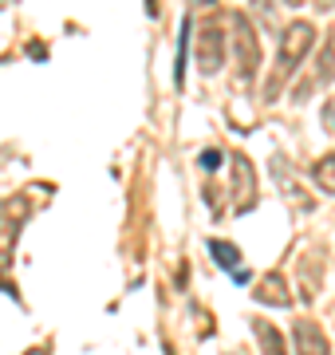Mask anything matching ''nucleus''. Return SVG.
Returning <instances> with one entry per match:
<instances>
[{
    "mask_svg": "<svg viewBox=\"0 0 335 355\" xmlns=\"http://www.w3.org/2000/svg\"><path fill=\"white\" fill-rule=\"evenodd\" d=\"M323 123H327V127H332V130H335V99H332V103H327V107H323Z\"/></svg>",
    "mask_w": 335,
    "mask_h": 355,
    "instance_id": "f8f14e48",
    "label": "nucleus"
},
{
    "mask_svg": "<svg viewBox=\"0 0 335 355\" xmlns=\"http://www.w3.org/2000/svg\"><path fill=\"white\" fill-rule=\"evenodd\" d=\"M197 64H201L206 76L221 71V64H225V32L217 24L201 28V36H197Z\"/></svg>",
    "mask_w": 335,
    "mask_h": 355,
    "instance_id": "7ed1b4c3",
    "label": "nucleus"
},
{
    "mask_svg": "<svg viewBox=\"0 0 335 355\" xmlns=\"http://www.w3.org/2000/svg\"><path fill=\"white\" fill-rule=\"evenodd\" d=\"M209 257H213L221 268H229V272H241V268H237V265H241V253H237L229 241H209Z\"/></svg>",
    "mask_w": 335,
    "mask_h": 355,
    "instance_id": "6e6552de",
    "label": "nucleus"
},
{
    "mask_svg": "<svg viewBox=\"0 0 335 355\" xmlns=\"http://www.w3.org/2000/svg\"><path fill=\"white\" fill-rule=\"evenodd\" d=\"M296 352L300 355H327L332 352L316 320H296Z\"/></svg>",
    "mask_w": 335,
    "mask_h": 355,
    "instance_id": "20e7f679",
    "label": "nucleus"
},
{
    "mask_svg": "<svg viewBox=\"0 0 335 355\" xmlns=\"http://www.w3.org/2000/svg\"><path fill=\"white\" fill-rule=\"evenodd\" d=\"M233 28H237V60H241V76H237V83H241V87H248V83L257 79V67H260L257 28L248 24V20H245L241 12L233 16Z\"/></svg>",
    "mask_w": 335,
    "mask_h": 355,
    "instance_id": "f03ea898",
    "label": "nucleus"
},
{
    "mask_svg": "<svg viewBox=\"0 0 335 355\" xmlns=\"http://www.w3.org/2000/svg\"><path fill=\"white\" fill-rule=\"evenodd\" d=\"M221 162H225V154H221L217 146H213V150H206V154H201V166H206V170H217Z\"/></svg>",
    "mask_w": 335,
    "mask_h": 355,
    "instance_id": "9b49d317",
    "label": "nucleus"
},
{
    "mask_svg": "<svg viewBox=\"0 0 335 355\" xmlns=\"http://www.w3.org/2000/svg\"><path fill=\"white\" fill-rule=\"evenodd\" d=\"M257 300L260 304H292V292H288V284H284L280 272H269V277L257 284Z\"/></svg>",
    "mask_w": 335,
    "mask_h": 355,
    "instance_id": "423d86ee",
    "label": "nucleus"
},
{
    "mask_svg": "<svg viewBox=\"0 0 335 355\" xmlns=\"http://www.w3.org/2000/svg\"><path fill=\"white\" fill-rule=\"evenodd\" d=\"M311 44H316V28H311L308 20H292V24L284 28V36H280V55H276V67H272L269 83H264V99H269V103L284 91L288 76H292V71H296V67L308 60Z\"/></svg>",
    "mask_w": 335,
    "mask_h": 355,
    "instance_id": "f257e3e1",
    "label": "nucleus"
},
{
    "mask_svg": "<svg viewBox=\"0 0 335 355\" xmlns=\"http://www.w3.org/2000/svg\"><path fill=\"white\" fill-rule=\"evenodd\" d=\"M288 4H304V0H288Z\"/></svg>",
    "mask_w": 335,
    "mask_h": 355,
    "instance_id": "2eb2a0df",
    "label": "nucleus"
},
{
    "mask_svg": "<svg viewBox=\"0 0 335 355\" xmlns=\"http://www.w3.org/2000/svg\"><path fill=\"white\" fill-rule=\"evenodd\" d=\"M28 355H48V347H36V352H28Z\"/></svg>",
    "mask_w": 335,
    "mask_h": 355,
    "instance_id": "ddd939ff",
    "label": "nucleus"
},
{
    "mask_svg": "<svg viewBox=\"0 0 335 355\" xmlns=\"http://www.w3.org/2000/svg\"><path fill=\"white\" fill-rule=\"evenodd\" d=\"M253 328H257V336H260V347H264V355H288V347H284V336L272 328L269 320H257Z\"/></svg>",
    "mask_w": 335,
    "mask_h": 355,
    "instance_id": "0eeeda50",
    "label": "nucleus"
},
{
    "mask_svg": "<svg viewBox=\"0 0 335 355\" xmlns=\"http://www.w3.org/2000/svg\"><path fill=\"white\" fill-rule=\"evenodd\" d=\"M197 4H213V0H197Z\"/></svg>",
    "mask_w": 335,
    "mask_h": 355,
    "instance_id": "4468645a",
    "label": "nucleus"
},
{
    "mask_svg": "<svg viewBox=\"0 0 335 355\" xmlns=\"http://www.w3.org/2000/svg\"><path fill=\"white\" fill-rule=\"evenodd\" d=\"M233 170H237V209L245 214L248 205L257 202V193H253V166H248L245 154H237L233 158Z\"/></svg>",
    "mask_w": 335,
    "mask_h": 355,
    "instance_id": "39448f33",
    "label": "nucleus"
},
{
    "mask_svg": "<svg viewBox=\"0 0 335 355\" xmlns=\"http://www.w3.org/2000/svg\"><path fill=\"white\" fill-rule=\"evenodd\" d=\"M311 178H316V186H323L327 193H335V154H323L320 162L311 166Z\"/></svg>",
    "mask_w": 335,
    "mask_h": 355,
    "instance_id": "1a4fd4ad",
    "label": "nucleus"
},
{
    "mask_svg": "<svg viewBox=\"0 0 335 355\" xmlns=\"http://www.w3.org/2000/svg\"><path fill=\"white\" fill-rule=\"evenodd\" d=\"M185 55H190V20H181V40H178V67H174V83H185Z\"/></svg>",
    "mask_w": 335,
    "mask_h": 355,
    "instance_id": "9d476101",
    "label": "nucleus"
}]
</instances>
